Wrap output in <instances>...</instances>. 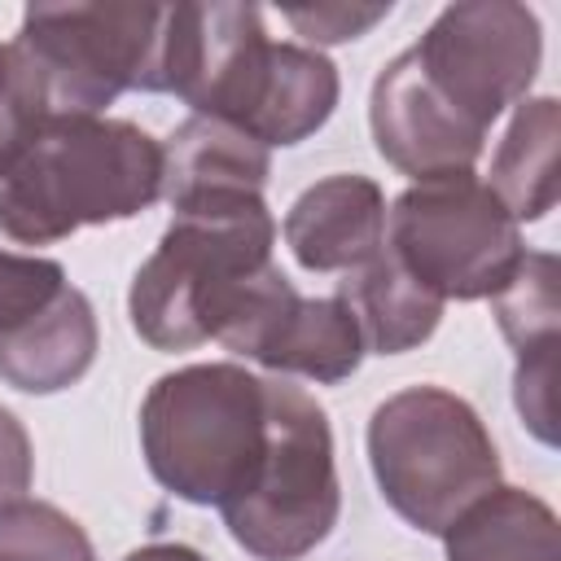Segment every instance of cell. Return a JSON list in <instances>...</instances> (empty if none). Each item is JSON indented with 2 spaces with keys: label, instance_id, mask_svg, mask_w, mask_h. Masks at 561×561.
<instances>
[{
  "label": "cell",
  "instance_id": "cell-8",
  "mask_svg": "<svg viewBox=\"0 0 561 561\" xmlns=\"http://www.w3.org/2000/svg\"><path fill=\"white\" fill-rule=\"evenodd\" d=\"M403 53L430 92L486 136L491 123L530 92L543 61V31L535 9L517 0H460Z\"/></svg>",
  "mask_w": 561,
  "mask_h": 561
},
{
  "label": "cell",
  "instance_id": "cell-6",
  "mask_svg": "<svg viewBox=\"0 0 561 561\" xmlns=\"http://www.w3.org/2000/svg\"><path fill=\"white\" fill-rule=\"evenodd\" d=\"M342 513L333 430L324 408L280 377H267V447L254 482L219 508L237 548L259 561H298L329 539Z\"/></svg>",
  "mask_w": 561,
  "mask_h": 561
},
{
  "label": "cell",
  "instance_id": "cell-14",
  "mask_svg": "<svg viewBox=\"0 0 561 561\" xmlns=\"http://www.w3.org/2000/svg\"><path fill=\"white\" fill-rule=\"evenodd\" d=\"M337 298L355 316L364 355L368 351L373 355H403V351L430 342L438 320H443V307H447L386 245L364 267L346 272V280L337 285Z\"/></svg>",
  "mask_w": 561,
  "mask_h": 561
},
{
  "label": "cell",
  "instance_id": "cell-2",
  "mask_svg": "<svg viewBox=\"0 0 561 561\" xmlns=\"http://www.w3.org/2000/svg\"><path fill=\"white\" fill-rule=\"evenodd\" d=\"M171 210L158 250L131 276L127 316L153 351H193L224 329L250 280L276 263V219L263 193H215Z\"/></svg>",
  "mask_w": 561,
  "mask_h": 561
},
{
  "label": "cell",
  "instance_id": "cell-23",
  "mask_svg": "<svg viewBox=\"0 0 561 561\" xmlns=\"http://www.w3.org/2000/svg\"><path fill=\"white\" fill-rule=\"evenodd\" d=\"M31 478H35L31 434L9 408H0V508L22 500L31 491Z\"/></svg>",
  "mask_w": 561,
  "mask_h": 561
},
{
  "label": "cell",
  "instance_id": "cell-12",
  "mask_svg": "<svg viewBox=\"0 0 561 561\" xmlns=\"http://www.w3.org/2000/svg\"><path fill=\"white\" fill-rule=\"evenodd\" d=\"M96 311L70 280L39 311L0 333V381L22 394H57L96 359Z\"/></svg>",
  "mask_w": 561,
  "mask_h": 561
},
{
  "label": "cell",
  "instance_id": "cell-10",
  "mask_svg": "<svg viewBox=\"0 0 561 561\" xmlns=\"http://www.w3.org/2000/svg\"><path fill=\"white\" fill-rule=\"evenodd\" d=\"M368 127H373L377 153L412 180H430V175H447V171H473V162L486 149V136L473 131L465 118H456L430 92V83L416 75L408 53L386 61L381 75L373 79Z\"/></svg>",
  "mask_w": 561,
  "mask_h": 561
},
{
  "label": "cell",
  "instance_id": "cell-1",
  "mask_svg": "<svg viewBox=\"0 0 561 561\" xmlns=\"http://www.w3.org/2000/svg\"><path fill=\"white\" fill-rule=\"evenodd\" d=\"M162 197V145L110 114H44L0 153V232L53 245Z\"/></svg>",
  "mask_w": 561,
  "mask_h": 561
},
{
  "label": "cell",
  "instance_id": "cell-15",
  "mask_svg": "<svg viewBox=\"0 0 561 561\" xmlns=\"http://www.w3.org/2000/svg\"><path fill=\"white\" fill-rule=\"evenodd\" d=\"M447 561H561L552 504L526 486H491L443 530Z\"/></svg>",
  "mask_w": 561,
  "mask_h": 561
},
{
  "label": "cell",
  "instance_id": "cell-22",
  "mask_svg": "<svg viewBox=\"0 0 561 561\" xmlns=\"http://www.w3.org/2000/svg\"><path fill=\"white\" fill-rule=\"evenodd\" d=\"M390 18V4H316V9H285V22L311 39V44H346V39H359L368 35L377 22ZM307 44V48H311Z\"/></svg>",
  "mask_w": 561,
  "mask_h": 561
},
{
  "label": "cell",
  "instance_id": "cell-17",
  "mask_svg": "<svg viewBox=\"0 0 561 561\" xmlns=\"http://www.w3.org/2000/svg\"><path fill=\"white\" fill-rule=\"evenodd\" d=\"M557 96H522L486 171L491 193L517 224L543 219L557 206Z\"/></svg>",
  "mask_w": 561,
  "mask_h": 561
},
{
  "label": "cell",
  "instance_id": "cell-25",
  "mask_svg": "<svg viewBox=\"0 0 561 561\" xmlns=\"http://www.w3.org/2000/svg\"><path fill=\"white\" fill-rule=\"evenodd\" d=\"M123 561H210V557H202L188 543H145V548H131Z\"/></svg>",
  "mask_w": 561,
  "mask_h": 561
},
{
  "label": "cell",
  "instance_id": "cell-13",
  "mask_svg": "<svg viewBox=\"0 0 561 561\" xmlns=\"http://www.w3.org/2000/svg\"><path fill=\"white\" fill-rule=\"evenodd\" d=\"M272 153L232 123L184 118L162 145V197L171 206L215 193H263Z\"/></svg>",
  "mask_w": 561,
  "mask_h": 561
},
{
  "label": "cell",
  "instance_id": "cell-20",
  "mask_svg": "<svg viewBox=\"0 0 561 561\" xmlns=\"http://www.w3.org/2000/svg\"><path fill=\"white\" fill-rule=\"evenodd\" d=\"M66 285V267L57 259L39 254H13L0 250V333L39 311L48 298H57Z\"/></svg>",
  "mask_w": 561,
  "mask_h": 561
},
{
  "label": "cell",
  "instance_id": "cell-11",
  "mask_svg": "<svg viewBox=\"0 0 561 561\" xmlns=\"http://www.w3.org/2000/svg\"><path fill=\"white\" fill-rule=\"evenodd\" d=\"M285 245L307 272H355L386 241V193L359 171L307 184L285 210Z\"/></svg>",
  "mask_w": 561,
  "mask_h": 561
},
{
  "label": "cell",
  "instance_id": "cell-21",
  "mask_svg": "<svg viewBox=\"0 0 561 561\" xmlns=\"http://www.w3.org/2000/svg\"><path fill=\"white\" fill-rule=\"evenodd\" d=\"M552 386H557V346L517 359V373H513L517 412H522L526 430L539 443H548V447L557 443V399H552Z\"/></svg>",
  "mask_w": 561,
  "mask_h": 561
},
{
  "label": "cell",
  "instance_id": "cell-16",
  "mask_svg": "<svg viewBox=\"0 0 561 561\" xmlns=\"http://www.w3.org/2000/svg\"><path fill=\"white\" fill-rule=\"evenodd\" d=\"M337 66L307 48V44H272L267 57V75L254 101V114L245 123V136H254L263 149L276 145H302L307 136H316L329 114L337 110Z\"/></svg>",
  "mask_w": 561,
  "mask_h": 561
},
{
  "label": "cell",
  "instance_id": "cell-7",
  "mask_svg": "<svg viewBox=\"0 0 561 561\" xmlns=\"http://www.w3.org/2000/svg\"><path fill=\"white\" fill-rule=\"evenodd\" d=\"M381 245L443 302L495 298L526 254L522 224L473 171L412 180L386 210Z\"/></svg>",
  "mask_w": 561,
  "mask_h": 561
},
{
  "label": "cell",
  "instance_id": "cell-19",
  "mask_svg": "<svg viewBox=\"0 0 561 561\" xmlns=\"http://www.w3.org/2000/svg\"><path fill=\"white\" fill-rule=\"evenodd\" d=\"M0 561H96V548L70 513L22 495L0 508Z\"/></svg>",
  "mask_w": 561,
  "mask_h": 561
},
{
  "label": "cell",
  "instance_id": "cell-24",
  "mask_svg": "<svg viewBox=\"0 0 561 561\" xmlns=\"http://www.w3.org/2000/svg\"><path fill=\"white\" fill-rule=\"evenodd\" d=\"M35 118H44V114H39V105H35V96H31V88H26L22 70H18V61H13V48L0 44V153H4Z\"/></svg>",
  "mask_w": 561,
  "mask_h": 561
},
{
  "label": "cell",
  "instance_id": "cell-5",
  "mask_svg": "<svg viewBox=\"0 0 561 561\" xmlns=\"http://www.w3.org/2000/svg\"><path fill=\"white\" fill-rule=\"evenodd\" d=\"M368 465L381 500L421 535H443L473 500L500 486V451L469 399L408 386L368 416Z\"/></svg>",
  "mask_w": 561,
  "mask_h": 561
},
{
  "label": "cell",
  "instance_id": "cell-9",
  "mask_svg": "<svg viewBox=\"0 0 561 561\" xmlns=\"http://www.w3.org/2000/svg\"><path fill=\"white\" fill-rule=\"evenodd\" d=\"M215 342L272 373L311 377L320 386L346 381L364 359V342L346 302L337 294L302 298L276 263L250 280Z\"/></svg>",
  "mask_w": 561,
  "mask_h": 561
},
{
  "label": "cell",
  "instance_id": "cell-3",
  "mask_svg": "<svg viewBox=\"0 0 561 561\" xmlns=\"http://www.w3.org/2000/svg\"><path fill=\"white\" fill-rule=\"evenodd\" d=\"M267 447V377L241 364L162 373L140 403V451L158 486L184 504L228 508Z\"/></svg>",
  "mask_w": 561,
  "mask_h": 561
},
{
  "label": "cell",
  "instance_id": "cell-4",
  "mask_svg": "<svg viewBox=\"0 0 561 561\" xmlns=\"http://www.w3.org/2000/svg\"><path fill=\"white\" fill-rule=\"evenodd\" d=\"M171 4H31L13 61L39 114H105L123 92H162Z\"/></svg>",
  "mask_w": 561,
  "mask_h": 561
},
{
  "label": "cell",
  "instance_id": "cell-18",
  "mask_svg": "<svg viewBox=\"0 0 561 561\" xmlns=\"http://www.w3.org/2000/svg\"><path fill=\"white\" fill-rule=\"evenodd\" d=\"M561 267L548 250H526L517 272L504 280V289L491 298L495 324L504 342L522 355L561 346Z\"/></svg>",
  "mask_w": 561,
  "mask_h": 561
}]
</instances>
